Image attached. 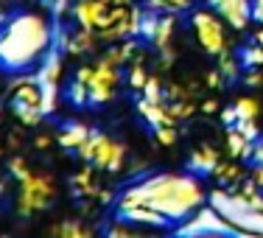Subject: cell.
<instances>
[{
  "instance_id": "cell-2",
  "label": "cell",
  "mask_w": 263,
  "mask_h": 238,
  "mask_svg": "<svg viewBox=\"0 0 263 238\" xmlns=\"http://www.w3.org/2000/svg\"><path fill=\"white\" fill-rule=\"evenodd\" d=\"M53 45V26L40 11H23L0 28V70L26 73L40 65Z\"/></svg>"
},
{
  "instance_id": "cell-17",
  "label": "cell",
  "mask_w": 263,
  "mask_h": 238,
  "mask_svg": "<svg viewBox=\"0 0 263 238\" xmlns=\"http://www.w3.org/2000/svg\"><path fill=\"white\" fill-rule=\"evenodd\" d=\"M258 112H260V106L255 98H238V101L233 104V115H235V123L238 121H258Z\"/></svg>"
},
{
  "instance_id": "cell-7",
  "label": "cell",
  "mask_w": 263,
  "mask_h": 238,
  "mask_svg": "<svg viewBox=\"0 0 263 238\" xmlns=\"http://www.w3.org/2000/svg\"><path fill=\"white\" fill-rule=\"evenodd\" d=\"M56 196V185L51 174H36L31 171L28 177L20 179V193H17V210L20 216H34L40 210H48V205Z\"/></svg>"
},
{
  "instance_id": "cell-9",
  "label": "cell",
  "mask_w": 263,
  "mask_h": 238,
  "mask_svg": "<svg viewBox=\"0 0 263 238\" xmlns=\"http://www.w3.org/2000/svg\"><path fill=\"white\" fill-rule=\"evenodd\" d=\"M112 6H115V0H79L73 6V14H76V23L81 28H90L98 34L109 23Z\"/></svg>"
},
{
  "instance_id": "cell-22",
  "label": "cell",
  "mask_w": 263,
  "mask_h": 238,
  "mask_svg": "<svg viewBox=\"0 0 263 238\" xmlns=\"http://www.w3.org/2000/svg\"><path fill=\"white\" fill-rule=\"evenodd\" d=\"M241 62H243V67H263V45H247L243 48V53H241Z\"/></svg>"
},
{
  "instance_id": "cell-24",
  "label": "cell",
  "mask_w": 263,
  "mask_h": 238,
  "mask_svg": "<svg viewBox=\"0 0 263 238\" xmlns=\"http://www.w3.org/2000/svg\"><path fill=\"white\" fill-rule=\"evenodd\" d=\"M154 137H157V140L162 143V146H174V143H177V123H168V126H157L154 129Z\"/></svg>"
},
{
  "instance_id": "cell-3",
  "label": "cell",
  "mask_w": 263,
  "mask_h": 238,
  "mask_svg": "<svg viewBox=\"0 0 263 238\" xmlns=\"http://www.w3.org/2000/svg\"><path fill=\"white\" fill-rule=\"evenodd\" d=\"M210 205H213V210L224 218V224L230 227V233L263 235V210L247 205L243 199H238L230 185H221L218 191H213L210 193Z\"/></svg>"
},
{
  "instance_id": "cell-31",
  "label": "cell",
  "mask_w": 263,
  "mask_h": 238,
  "mask_svg": "<svg viewBox=\"0 0 263 238\" xmlns=\"http://www.w3.org/2000/svg\"><path fill=\"white\" fill-rule=\"evenodd\" d=\"M252 160H255V162H263V140H260V143H255V149H252Z\"/></svg>"
},
{
  "instance_id": "cell-19",
  "label": "cell",
  "mask_w": 263,
  "mask_h": 238,
  "mask_svg": "<svg viewBox=\"0 0 263 238\" xmlns=\"http://www.w3.org/2000/svg\"><path fill=\"white\" fill-rule=\"evenodd\" d=\"M213 177H216L221 185H235V182L243 179V171L235 166V162H218L216 171H213Z\"/></svg>"
},
{
  "instance_id": "cell-13",
  "label": "cell",
  "mask_w": 263,
  "mask_h": 238,
  "mask_svg": "<svg viewBox=\"0 0 263 238\" xmlns=\"http://www.w3.org/2000/svg\"><path fill=\"white\" fill-rule=\"evenodd\" d=\"M96 40H98L96 31L81 28V26H79L76 34L65 36V51H67V53H73V56H81V53H87V51H92V48H96Z\"/></svg>"
},
{
  "instance_id": "cell-29",
  "label": "cell",
  "mask_w": 263,
  "mask_h": 238,
  "mask_svg": "<svg viewBox=\"0 0 263 238\" xmlns=\"http://www.w3.org/2000/svg\"><path fill=\"white\" fill-rule=\"evenodd\" d=\"M252 20H258L263 26V0H252Z\"/></svg>"
},
{
  "instance_id": "cell-18",
  "label": "cell",
  "mask_w": 263,
  "mask_h": 238,
  "mask_svg": "<svg viewBox=\"0 0 263 238\" xmlns=\"http://www.w3.org/2000/svg\"><path fill=\"white\" fill-rule=\"evenodd\" d=\"M148 11H168V14H179V11L191 9V0H140Z\"/></svg>"
},
{
  "instance_id": "cell-26",
  "label": "cell",
  "mask_w": 263,
  "mask_h": 238,
  "mask_svg": "<svg viewBox=\"0 0 263 238\" xmlns=\"http://www.w3.org/2000/svg\"><path fill=\"white\" fill-rule=\"evenodd\" d=\"M9 171H11V177L17 179V182H20L23 177H28V162L23 160V157H11V162H9Z\"/></svg>"
},
{
  "instance_id": "cell-15",
  "label": "cell",
  "mask_w": 263,
  "mask_h": 238,
  "mask_svg": "<svg viewBox=\"0 0 263 238\" xmlns=\"http://www.w3.org/2000/svg\"><path fill=\"white\" fill-rule=\"evenodd\" d=\"M227 149H230V154L233 157H252V149H255V140H249L243 132H238L235 126H230L227 129Z\"/></svg>"
},
{
  "instance_id": "cell-23",
  "label": "cell",
  "mask_w": 263,
  "mask_h": 238,
  "mask_svg": "<svg viewBox=\"0 0 263 238\" xmlns=\"http://www.w3.org/2000/svg\"><path fill=\"white\" fill-rule=\"evenodd\" d=\"M218 73H221L224 79H235L238 76V59H233L230 51L218 56Z\"/></svg>"
},
{
  "instance_id": "cell-8",
  "label": "cell",
  "mask_w": 263,
  "mask_h": 238,
  "mask_svg": "<svg viewBox=\"0 0 263 238\" xmlns=\"http://www.w3.org/2000/svg\"><path fill=\"white\" fill-rule=\"evenodd\" d=\"M11 106H14V115L20 118V123L36 126L45 118V112H42L40 79H17L11 84Z\"/></svg>"
},
{
  "instance_id": "cell-4",
  "label": "cell",
  "mask_w": 263,
  "mask_h": 238,
  "mask_svg": "<svg viewBox=\"0 0 263 238\" xmlns=\"http://www.w3.org/2000/svg\"><path fill=\"white\" fill-rule=\"evenodd\" d=\"M76 154L84 162L101 168V171H109V174H118L123 168V162H126V146L104 132H90L87 140L76 149Z\"/></svg>"
},
{
  "instance_id": "cell-21",
  "label": "cell",
  "mask_w": 263,
  "mask_h": 238,
  "mask_svg": "<svg viewBox=\"0 0 263 238\" xmlns=\"http://www.w3.org/2000/svg\"><path fill=\"white\" fill-rule=\"evenodd\" d=\"M132 53H135V42H123V45H118V48H109L104 59H109L112 65H118V67H121L126 59H132Z\"/></svg>"
},
{
  "instance_id": "cell-33",
  "label": "cell",
  "mask_w": 263,
  "mask_h": 238,
  "mask_svg": "<svg viewBox=\"0 0 263 238\" xmlns=\"http://www.w3.org/2000/svg\"><path fill=\"white\" fill-rule=\"evenodd\" d=\"M255 42H258V45H263V31H258V34H255Z\"/></svg>"
},
{
  "instance_id": "cell-14",
  "label": "cell",
  "mask_w": 263,
  "mask_h": 238,
  "mask_svg": "<svg viewBox=\"0 0 263 238\" xmlns=\"http://www.w3.org/2000/svg\"><path fill=\"white\" fill-rule=\"evenodd\" d=\"M90 132H92V129L87 126V123L73 121V123H67V126L62 129L59 135H56V140H59V146H62V149H73V152H76L81 143L87 140V135H90Z\"/></svg>"
},
{
  "instance_id": "cell-25",
  "label": "cell",
  "mask_w": 263,
  "mask_h": 238,
  "mask_svg": "<svg viewBox=\"0 0 263 238\" xmlns=\"http://www.w3.org/2000/svg\"><path fill=\"white\" fill-rule=\"evenodd\" d=\"M146 79H148L146 67H143L140 62H135V65L129 67V84L135 87V90H143V84H146Z\"/></svg>"
},
{
  "instance_id": "cell-16",
  "label": "cell",
  "mask_w": 263,
  "mask_h": 238,
  "mask_svg": "<svg viewBox=\"0 0 263 238\" xmlns=\"http://www.w3.org/2000/svg\"><path fill=\"white\" fill-rule=\"evenodd\" d=\"M51 233L59 235V238H87V235H92V227H87L84 222H79V218H67V222L53 224Z\"/></svg>"
},
{
  "instance_id": "cell-34",
  "label": "cell",
  "mask_w": 263,
  "mask_h": 238,
  "mask_svg": "<svg viewBox=\"0 0 263 238\" xmlns=\"http://www.w3.org/2000/svg\"><path fill=\"white\" fill-rule=\"evenodd\" d=\"M3 191H6V182H0V196H3Z\"/></svg>"
},
{
  "instance_id": "cell-6",
  "label": "cell",
  "mask_w": 263,
  "mask_h": 238,
  "mask_svg": "<svg viewBox=\"0 0 263 238\" xmlns=\"http://www.w3.org/2000/svg\"><path fill=\"white\" fill-rule=\"evenodd\" d=\"M191 28L196 34V42L202 45V51H208L210 56H221L230 51V26L210 9H196L191 14Z\"/></svg>"
},
{
  "instance_id": "cell-12",
  "label": "cell",
  "mask_w": 263,
  "mask_h": 238,
  "mask_svg": "<svg viewBox=\"0 0 263 238\" xmlns=\"http://www.w3.org/2000/svg\"><path fill=\"white\" fill-rule=\"evenodd\" d=\"M137 109H140V115L148 121V126H168V123H177L171 118V112H168V104L165 101H148V98H140V104H137Z\"/></svg>"
},
{
  "instance_id": "cell-32",
  "label": "cell",
  "mask_w": 263,
  "mask_h": 238,
  "mask_svg": "<svg viewBox=\"0 0 263 238\" xmlns=\"http://www.w3.org/2000/svg\"><path fill=\"white\" fill-rule=\"evenodd\" d=\"M202 109H204V112H216V101H204Z\"/></svg>"
},
{
  "instance_id": "cell-27",
  "label": "cell",
  "mask_w": 263,
  "mask_h": 238,
  "mask_svg": "<svg viewBox=\"0 0 263 238\" xmlns=\"http://www.w3.org/2000/svg\"><path fill=\"white\" fill-rule=\"evenodd\" d=\"M233 126L238 129V132H243V135H247L249 140H258V137H260L258 121H238V123H233Z\"/></svg>"
},
{
  "instance_id": "cell-5",
  "label": "cell",
  "mask_w": 263,
  "mask_h": 238,
  "mask_svg": "<svg viewBox=\"0 0 263 238\" xmlns=\"http://www.w3.org/2000/svg\"><path fill=\"white\" fill-rule=\"evenodd\" d=\"M76 79L87 87V101L98 106V104H106L115 98L121 70L109 59H98L96 65H81L76 70Z\"/></svg>"
},
{
  "instance_id": "cell-10",
  "label": "cell",
  "mask_w": 263,
  "mask_h": 238,
  "mask_svg": "<svg viewBox=\"0 0 263 238\" xmlns=\"http://www.w3.org/2000/svg\"><path fill=\"white\" fill-rule=\"evenodd\" d=\"M208 6L235 31H243L252 23V0H208Z\"/></svg>"
},
{
  "instance_id": "cell-30",
  "label": "cell",
  "mask_w": 263,
  "mask_h": 238,
  "mask_svg": "<svg viewBox=\"0 0 263 238\" xmlns=\"http://www.w3.org/2000/svg\"><path fill=\"white\" fill-rule=\"evenodd\" d=\"M247 84H252V87H255V84H260V73H258V67H252V70L247 73Z\"/></svg>"
},
{
  "instance_id": "cell-11",
  "label": "cell",
  "mask_w": 263,
  "mask_h": 238,
  "mask_svg": "<svg viewBox=\"0 0 263 238\" xmlns=\"http://www.w3.org/2000/svg\"><path fill=\"white\" fill-rule=\"evenodd\" d=\"M221 162V154L216 152L213 146H199L191 152V157H187V171L196 174V177H202V174H213L216 171V166Z\"/></svg>"
},
{
  "instance_id": "cell-20",
  "label": "cell",
  "mask_w": 263,
  "mask_h": 238,
  "mask_svg": "<svg viewBox=\"0 0 263 238\" xmlns=\"http://www.w3.org/2000/svg\"><path fill=\"white\" fill-rule=\"evenodd\" d=\"M73 188H76L79 196H96V193H98V185H96V179H92V171H90V168H84V171H79L76 177H73Z\"/></svg>"
},
{
  "instance_id": "cell-28",
  "label": "cell",
  "mask_w": 263,
  "mask_h": 238,
  "mask_svg": "<svg viewBox=\"0 0 263 238\" xmlns=\"http://www.w3.org/2000/svg\"><path fill=\"white\" fill-rule=\"evenodd\" d=\"M249 179H252V182H255V185H258L260 191H263V162H255V168H252V177H249Z\"/></svg>"
},
{
  "instance_id": "cell-1",
  "label": "cell",
  "mask_w": 263,
  "mask_h": 238,
  "mask_svg": "<svg viewBox=\"0 0 263 238\" xmlns=\"http://www.w3.org/2000/svg\"><path fill=\"white\" fill-rule=\"evenodd\" d=\"M208 202L196 174H152L123 188L115 202L118 218L143 230H168Z\"/></svg>"
}]
</instances>
